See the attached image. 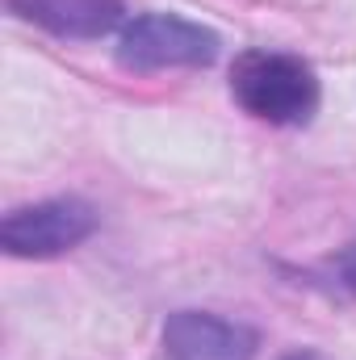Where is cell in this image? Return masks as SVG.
Wrapping results in <instances>:
<instances>
[{
	"label": "cell",
	"instance_id": "6da1fadb",
	"mask_svg": "<svg viewBox=\"0 0 356 360\" xmlns=\"http://www.w3.org/2000/svg\"><path fill=\"white\" fill-rule=\"evenodd\" d=\"M231 92L268 126H306L319 109L314 68L281 51H243L231 63Z\"/></svg>",
	"mask_w": 356,
	"mask_h": 360
},
{
	"label": "cell",
	"instance_id": "7a4b0ae2",
	"mask_svg": "<svg viewBox=\"0 0 356 360\" xmlns=\"http://www.w3.org/2000/svg\"><path fill=\"white\" fill-rule=\"evenodd\" d=\"M218 34L172 13H143L117 38V63L126 72H172V68H210L218 59Z\"/></svg>",
	"mask_w": 356,
	"mask_h": 360
},
{
	"label": "cell",
	"instance_id": "3957f363",
	"mask_svg": "<svg viewBox=\"0 0 356 360\" xmlns=\"http://www.w3.org/2000/svg\"><path fill=\"white\" fill-rule=\"evenodd\" d=\"M96 231V214L84 201H38L4 214L0 222V248L21 260H51L72 248H80Z\"/></svg>",
	"mask_w": 356,
	"mask_h": 360
},
{
	"label": "cell",
	"instance_id": "277c9868",
	"mask_svg": "<svg viewBox=\"0 0 356 360\" xmlns=\"http://www.w3.org/2000/svg\"><path fill=\"white\" fill-rule=\"evenodd\" d=\"M256 335L205 310H180L164 323V360H252Z\"/></svg>",
	"mask_w": 356,
	"mask_h": 360
},
{
	"label": "cell",
	"instance_id": "5b68a950",
	"mask_svg": "<svg viewBox=\"0 0 356 360\" xmlns=\"http://www.w3.org/2000/svg\"><path fill=\"white\" fill-rule=\"evenodd\" d=\"M17 17L59 34V38H101L122 21V0H8Z\"/></svg>",
	"mask_w": 356,
	"mask_h": 360
},
{
	"label": "cell",
	"instance_id": "8992f818",
	"mask_svg": "<svg viewBox=\"0 0 356 360\" xmlns=\"http://www.w3.org/2000/svg\"><path fill=\"white\" fill-rule=\"evenodd\" d=\"M285 360H323V356H319V352H289Z\"/></svg>",
	"mask_w": 356,
	"mask_h": 360
}]
</instances>
